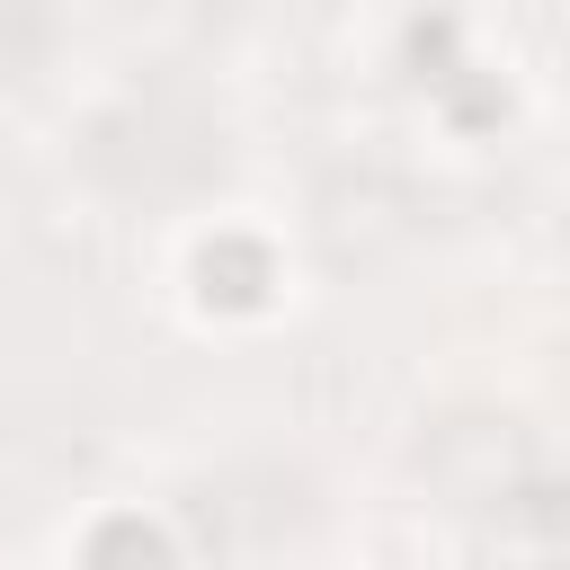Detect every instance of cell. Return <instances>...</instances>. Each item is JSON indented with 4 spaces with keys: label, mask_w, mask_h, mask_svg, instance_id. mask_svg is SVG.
Here are the masks:
<instances>
[{
    "label": "cell",
    "mask_w": 570,
    "mask_h": 570,
    "mask_svg": "<svg viewBox=\"0 0 570 570\" xmlns=\"http://www.w3.org/2000/svg\"><path fill=\"white\" fill-rule=\"evenodd\" d=\"M53 53V9L45 0H0V80H36Z\"/></svg>",
    "instance_id": "1"
}]
</instances>
